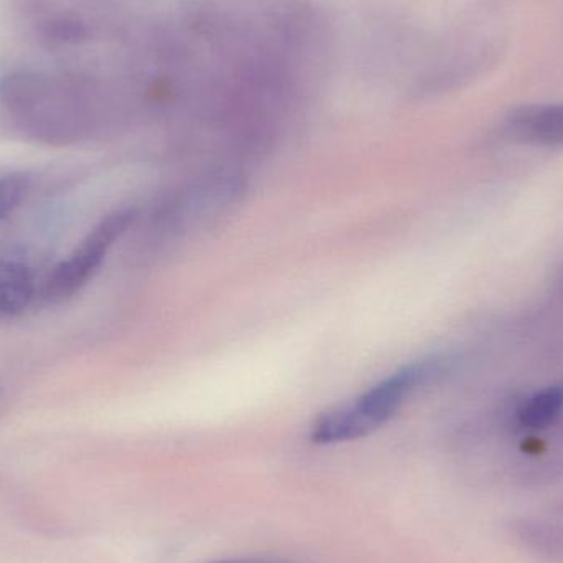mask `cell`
I'll return each mask as SVG.
<instances>
[{"label":"cell","instance_id":"1","mask_svg":"<svg viewBox=\"0 0 563 563\" xmlns=\"http://www.w3.org/2000/svg\"><path fill=\"white\" fill-rule=\"evenodd\" d=\"M437 361L409 364L390 374L351 402L321 413L310 430L311 442L318 445L353 442L386 426L410 396L432 377Z\"/></svg>","mask_w":563,"mask_h":563},{"label":"cell","instance_id":"2","mask_svg":"<svg viewBox=\"0 0 563 563\" xmlns=\"http://www.w3.org/2000/svg\"><path fill=\"white\" fill-rule=\"evenodd\" d=\"M134 211L115 210L102 218L85 240L62 263L53 267L43 284V298L49 303H63L75 297L98 273L115 241L129 230Z\"/></svg>","mask_w":563,"mask_h":563},{"label":"cell","instance_id":"3","mask_svg":"<svg viewBox=\"0 0 563 563\" xmlns=\"http://www.w3.org/2000/svg\"><path fill=\"white\" fill-rule=\"evenodd\" d=\"M0 102L10 121L36 141L66 144L75 139L68 99L40 88L38 81L23 78L7 82L0 91Z\"/></svg>","mask_w":563,"mask_h":563},{"label":"cell","instance_id":"4","mask_svg":"<svg viewBox=\"0 0 563 563\" xmlns=\"http://www.w3.org/2000/svg\"><path fill=\"white\" fill-rule=\"evenodd\" d=\"M35 274L16 246L0 247V320L23 313L35 297Z\"/></svg>","mask_w":563,"mask_h":563},{"label":"cell","instance_id":"5","mask_svg":"<svg viewBox=\"0 0 563 563\" xmlns=\"http://www.w3.org/2000/svg\"><path fill=\"white\" fill-rule=\"evenodd\" d=\"M506 132L509 137L526 144L563 145V102L518 109L506 121Z\"/></svg>","mask_w":563,"mask_h":563},{"label":"cell","instance_id":"6","mask_svg":"<svg viewBox=\"0 0 563 563\" xmlns=\"http://www.w3.org/2000/svg\"><path fill=\"white\" fill-rule=\"evenodd\" d=\"M563 410V387L554 386L529 397L518 410V420L525 429L541 430L552 426Z\"/></svg>","mask_w":563,"mask_h":563},{"label":"cell","instance_id":"7","mask_svg":"<svg viewBox=\"0 0 563 563\" xmlns=\"http://www.w3.org/2000/svg\"><path fill=\"white\" fill-rule=\"evenodd\" d=\"M29 187V177L25 175H7L0 178V221L9 218L20 207Z\"/></svg>","mask_w":563,"mask_h":563},{"label":"cell","instance_id":"8","mask_svg":"<svg viewBox=\"0 0 563 563\" xmlns=\"http://www.w3.org/2000/svg\"><path fill=\"white\" fill-rule=\"evenodd\" d=\"M211 563H288L285 561H274V559H224Z\"/></svg>","mask_w":563,"mask_h":563}]
</instances>
